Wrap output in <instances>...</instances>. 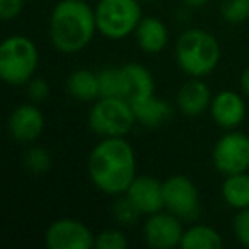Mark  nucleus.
Instances as JSON below:
<instances>
[{
    "label": "nucleus",
    "mask_w": 249,
    "mask_h": 249,
    "mask_svg": "<svg viewBox=\"0 0 249 249\" xmlns=\"http://www.w3.org/2000/svg\"><path fill=\"white\" fill-rule=\"evenodd\" d=\"M45 130V114L35 103H24L12 109L7 120V132L18 143H35Z\"/></svg>",
    "instance_id": "9b49d317"
},
{
    "label": "nucleus",
    "mask_w": 249,
    "mask_h": 249,
    "mask_svg": "<svg viewBox=\"0 0 249 249\" xmlns=\"http://www.w3.org/2000/svg\"><path fill=\"white\" fill-rule=\"evenodd\" d=\"M26 86H28V96L33 103H43V101L48 99L50 94H52L48 80L41 79V77H33Z\"/></svg>",
    "instance_id": "bb28decb"
},
{
    "label": "nucleus",
    "mask_w": 249,
    "mask_h": 249,
    "mask_svg": "<svg viewBox=\"0 0 249 249\" xmlns=\"http://www.w3.org/2000/svg\"><path fill=\"white\" fill-rule=\"evenodd\" d=\"M184 234L183 220L171 212H157L147 215L142 225V235L147 246L156 249H173L181 246Z\"/></svg>",
    "instance_id": "9d476101"
},
{
    "label": "nucleus",
    "mask_w": 249,
    "mask_h": 249,
    "mask_svg": "<svg viewBox=\"0 0 249 249\" xmlns=\"http://www.w3.org/2000/svg\"><path fill=\"white\" fill-rule=\"evenodd\" d=\"M130 104H132L133 113L137 116V123H140L145 128H159L173 114L171 104L157 96L156 92L145 97L132 99Z\"/></svg>",
    "instance_id": "2eb2a0df"
},
{
    "label": "nucleus",
    "mask_w": 249,
    "mask_h": 249,
    "mask_svg": "<svg viewBox=\"0 0 249 249\" xmlns=\"http://www.w3.org/2000/svg\"><path fill=\"white\" fill-rule=\"evenodd\" d=\"M39 65L38 46L31 38L12 35L0 45V77L9 86H26Z\"/></svg>",
    "instance_id": "20e7f679"
},
{
    "label": "nucleus",
    "mask_w": 249,
    "mask_h": 249,
    "mask_svg": "<svg viewBox=\"0 0 249 249\" xmlns=\"http://www.w3.org/2000/svg\"><path fill=\"white\" fill-rule=\"evenodd\" d=\"M101 97H124L128 99V77L123 67H104L97 72Z\"/></svg>",
    "instance_id": "aec40b11"
},
{
    "label": "nucleus",
    "mask_w": 249,
    "mask_h": 249,
    "mask_svg": "<svg viewBox=\"0 0 249 249\" xmlns=\"http://www.w3.org/2000/svg\"><path fill=\"white\" fill-rule=\"evenodd\" d=\"M92 133L104 137H126L137 123V116L128 99L99 97L92 103L87 118Z\"/></svg>",
    "instance_id": "39448f33"
},
{
    "label": "nucleus",
    "mask_w": 249,
    "mask_h": 249,
    "mask_svg": "<svg viewBox=\"0 0 249 249\" xmlns=\"http://www.w3.org/2000/svg\"><path fill=\"white\" fill-rule=\"evenodd\" d=\"M232 234L242 248H249V207L235 210L232 217Z\"/></svg>",
    "instance_id": "a878e982"
},
{
    "label": "nucleus",
    "mask_w": 249,
    "mask_h": 249,
    "mask_svg": "<svg viewBox=\"0 0 249 249\" xmlns=\"http://www.w3.org/2000/svg\"><path fill=\"white\" fill-rule=\"evenodd\" d=\"M52 156L45 147L35 145L31 149H28V152L24 154V166L28 171L35 174H45L52 169Z\"/></svg>",
    "instance_id": "4be33fe9"
},
{
    "label": "nucleus",
    "mask_w": 249,
    "mask_h": 249,
    "mask_svg": "<svg viewBox=\"0 0 249 249\" xmlns=\"http://www.w3.org/2000/svg\"><path fill=\"white\" fill-rule=\"evenodd\" d=\"M212 120L224 130H235L248 114L244 97L239 92L225 89L217 92L210 103Z\"/></svg>",
    "instance_id": "ddd939ff"
},
{
    "label": "nucleus",
    "mask_w": 249,
    "mask_h": 249,
    "mask_svg": "<svg viewBox=\"0 0 249 249\" xmlns=\"http://www.w3.org/2000/svg\"><path fill=\"white\" fill-rule=\"evenodd\" d=\"M97 31L96 11L84 0H60L50 16L48 35L60 53H79Z\"/></svg>",
    "instance_id": "f03ea898"
},
{
    "label": "nucleus",
    "mask_w": 249,
    "mask_h": 249,
    "mask_svg": "<svg viewBox=\"0 0 249 249\" xmlns=\"http://www.w3.org/2000/svg\"><path fill=\"white\" fill-rule=\"evenodd\" d=\"M164 183V208L181 220H195L201 212L200 191L184 174L169 176Z\"/></svg>",
    "instance_id": "6e6552de"
},
{
    "label": "nucleus",
    "mask_w": 249,
    "mask_h": 249,
    "mask_svg": "<svg viewBox=\"0 0 249 249\" xmlns=\"http://www.w3.org/2000/svg\"><path fill=\"white\" fill-rule=\"evenodd\" d=\"M241 89H242V92L249 97V65L246 67L241 73Z\"/></svg>",
    "instance_id": "c85d7f7f"
},
{
    "label": "nucleus",
    "mask_w": 249,
    "mask_h": 249,
    "mask_svg": "<svg viewBox=\"0 0 249 249\" xmlns=\"http://www.w3.org/2000/svg\"><path fill=\"white\" fill-rule=\"evenodd\" d=\"M45 244L48 249H90L96 246V235L84 222L63 217L48 225Z\"/></svg>",
    "instance_id": "1a4fd4ad"
},
{
    "label": "nucleus",
    "mask_w": 249,
    "mask_h": 249,
    "mask_svg": "<svg viewBox=\"0 0 249 249\" xmlns=\"http://www.w3.org/2000/svg\"><path fill=\"white\" fill-rule=\"evenodd\" d=\"M137 45L147 55L160 53L167 46L169 41V31L164 21H160L156 16L142 18L139 28L135 31Z\"/></svg>",
    "instance_id": "dca6fc26"
},
{
    "label": "nucleus",
    "mask_w": 249,
    "mask_h": 249,
    "mask_svg": "<svg viewBox=\"0 0 249 249\" xmlns=\"http://www.w3.org/2000/svg\"><path fill=\"white\" fill-rule=\"evenodd\" d=\"M96 248L97 249H126L128 239L120 229H104L96 235Z\"/></svg>",
    "instance_id": "393cba45"
},
{
    "label": "nucleus",
    "mask_w": 249,
    "mask_h": 249,
    "mask_svg": "<svg viewBox=\"0 0 249 249\" xmlns=\"http://www.w3.org/2000/svg\"><path fill=\"white\" fill-rule=\"evenodd\" d=\"M124 195L145 217L164 210V183L149 174L137 176Z\"/></svg>",
    "instance_id": "f8f14e48"
},
{
    "label": "nucleus",
    "mask_w": 249,
    "mask_h": 249,
    "mask_svg": "<svg viewBox=\"0 0 249 249\" xmlns=\"http://www.w3.org/2000/svg\"><path fill=\"white\" fill-rule=\"evenodd\" d=\"M123 69L126 72V77H128V87H130L128 101L150 96V94L156 92L154 75L145 65L132 62V63H124Z\"/></svg>",
    "instance_id": "412c9836"
},
{
    "label": "nucleus",
    "mask_w": 249,
    "mask_h": 249,
    "mask_svg": "<svg viewBox=\"0 0 249 249\" xmlns=\"http://www.w3.org/2000/svg\"><path fill=\"white\" fill-rule=\"evenodd\" d=\"M222 198L225 205L234 210L249 207V173H237L225 176L222 183Z\"/></svg>",
    "instance_id": "6ab92c4d"
},
{
    "label": "nucleus",
    "mask_w": 249,
    "mask_h": 249,
    "mask_svg": "<svg viewBox=\"0 0 249 249\" xmlns=\"http://www.w3.org/2000/svg\"><path fill=\"white\" fill-rule=\"evenodd\" d=\"M87 173L99 191L111 196L124 195L137 174V156L124 137H104L92 147Z\"/></svg>",
    "instance_id": "f257e3e1"
},
{
    "label": "nucleus",
    "mask_w": 249,
    "mask_h": 249,
    "mask_svg": "<svg viewBox=\"0 0 249 249\" xmlns=\"http://www.w3.org/2000/svg\"><path fill=\"white\" fill-rule=\"evenodd\" d=\"M24 0H0V18L4 21H12L22 11Z\"/></svg>",
    "instance_id": "cd10ccee"
},
{
    "label": "nucleus",
    "mask_w": 249,
    "mask_h": 249,
    "mask_svg": "<svg viewBox=\"0 0 249 249\" xmlns=\"http://www.w3.org/2000/svg\"><path fill=\"white\" fill-rule=\"evenodd\" d=\"M184 4L188 5V7H203V5L208 4V0H183Z\"/></svg>",
    "instance_id": "c756f323"
},
{
    "label": "nucleus",
    "mask_w": 249,
    "mask_h": 249,
    "mask_svg": "<svg viewBox=\"0 0 249 249\" xmlns=\"http://www.w3.org/2000/svg\"><path fill=\"white\" fill-rule=\"evenodd\" d=\"M220 12L229 24H242L249 19V0H224Z\"/></svg>",
    "instance_id": "b1692460"
},
{
    "label": "nucleus",
    "mask_w": 249,
    "mask_h": 249,
    "mask_svg": "<svg viewBox=\"0 0 249 249\" xmlns=\"http://www.w3.org/2000/svg\"><path fill=\"white\" fill-rule=\"evenodd\" d=\"M212 97L213 96H212L207 82H203V79L190 77L178 90L176 103L184 116L198 118L207 109H210Z\"/></svg>",
    "instance_id": "4468645a"
},
{
    "label": "nucleus",
    "mask_w": 249,
    "mask_h": 249,
    "mask_svg": "<svg viewBox=\"0 0 249 249\" xmlns=\"http://www.w3.org/2000/svg\"><path fill=\"white\" fill-rule=\"evenodd\" d=\"M212 162L224 176L246 173L249 169V135L227 130L212 149Z\"/></svg>",
    "instance_id": "0eeeda50"
},
{
    "label": "nucleus",
    "mask_w": 249,
    "mask_h": 249,
    "mask_svg": "<svg viewBox=\"0 0 249 249\" xmlns=\"http://www.w3.org/2000/svg\"><path fill=\"white\" fill-rule=\"evenodd\" d=\"M140 212L135 205L130 201V198L126 195H120L116 196V201L113 205V217L114 220L118 222L123 227H128V225H133L140 217Z\"/></svg>",
    "instance_id": "5701e85b"
},
{
    "label": "nucleus",
    "mask_w": 249,
    "mask_h": 249,
    "mask_svg": "<svg viewBox=\"0 0 249 249\" xmlns=\"http://www.w3.org/2000/svg\"><path fill=\"white\" fill-rule=\"evenodd\" d=\"M183 249H220L224 248V237L222 234L207 224H195L184 229L183 239H181Z\"/></svg>",
    "instance_id": "a211bd4d"
},
{
    "label": "nucleus",
    "mask_w": 249,
    "mask_h": 249,
    "mask_svg": "<svg viewBox=\"0 0 249 249\" xmlns=\"http://www.w3.org/2000/svg\"><path fill=\"white\" fill-rule=\"evenodd\" d=\"M65 89L75 101L80 103H94L101 97L99 77L97 72L89 69H77L67 77Z\"/></svg>",
    "instance_id": "f3484780"
},
{
    "label": "nucleus",
    "mask_w": 249,
    "mask_h": 249,
    "mask_svg": "<svg viewBox=\"0 0 249 249\" xmlns=\"http://www.w3.org/2000/svg\"><path fill=\"white\" fill-rule=\"evenodd\" d=\"M94 11L97 33L114 41L135 35L143 18L139 0H99Z\"/></svg>",
    "instance_id": "423d86ee"
},
{
    "label": "nucleus",
    "mask_w": 249,
    "mask_h": 249,
    "mask_svg": "<svg viewBox=\"0 0 249 249\" xmlns=\"http://www.w3.org/2000/svg\"><path fill=\"white\" fill-rule=\"evenodd\" d=\"M143 2H156V0H143Z\"/></svg>",
    "instance_id": "7c9ffc66"
},
{
    "label": "nucleus",
    "mask_w": 249,
    "mask_h": 249,
    "mask_svg": "<svg viewBox=\"0 0 249 249\" xmlns=\"http://www.w3.org/2000/svg\"><path fill=\"white\" fill-rule=\"evenodd\" d=\"M178 67L188 77L205 79L220 63V45L212 33L200 28H190L181 33L176 41Z\"/></svg>",
    "instance_id": "7ed1b4c3"
}]
</instances>
